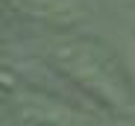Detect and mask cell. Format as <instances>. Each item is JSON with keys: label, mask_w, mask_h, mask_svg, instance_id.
<instances>
[{"label": "cell", "mask_w": 135, "mask_h": 126, "mask_svg": "<svg viewBox=\"0 0 135 126\" xmlns=\"http://www.w3.org/2000/svg\"><path fill=\"white\" fill-rule=\"evenodd\" d=\"M9 6L24 12L27 18L47 24L56 29H71L82 21V6L79 0H9Z\"/></svg>", "instance_id": "7a4b0ae2"}, {"label": "cell", "mask_w": 135, "mask_h": 126, "mask_svg": "<svg viewBox=\"0 0 135 126\" xmlns=\"http://www.w3.org/2000/svg\"><path fill=\"white\" fill-rule=\"evenodd\" d=\"M47 56L56 70L94 103H103L115 112H126L132 106V82L118 56L103 41L91 35H62L50 44Z\"/></svg>", "instance_id": "6da1fadb"}]
</instances>
